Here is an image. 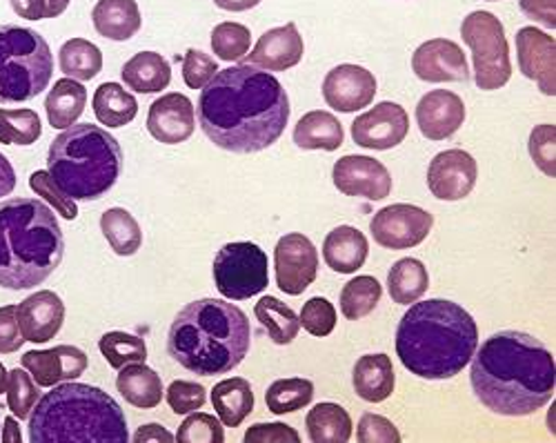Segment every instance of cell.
<instances>
[{
	"instance_id": "cell-1",
	"label": "cell",
	"mask_w": 556,
	"mask_h": 443,
	"mask_svg": "<svg viewBox=\"0 0 556 443\" xmlns=\"http://www.w3.org/2000/svg\"><path fill=\"white\" fill-rule=\"evenodd\" d=\"M290 114V97L281 80L248 63L218 69L197 105L203 135L235 154L271 148L283 137Z\"/></svg>"
},
{
	"instance_id": "cell-2",
	"label": "cell",
	"mask_w": 556,
	"mask_h": 443,
	"mask_svg": "<svg viewBox=\"0 0 556 443\" xmlns=\"http://www.w3.org/2000/svg\"><path fill=\"white\" fill-rule=\"evenodd\" d=\"M470 362L475 396L494 415L528 417L552 402L554 357L532 334L496 332L481 343Z\"/></svg>"
},
{
	"instance_id": "cell-3",
	"label": "cell",
	"mask_w": 556,
	"mask_h": 443,
	"mask_svg": "<svg viewBox=\"0 0 556 443\" xmlns=\"http://www.w3.org/2000/svg\"><path fill=\"white\" fill-rule=\"evenodd\" d=\"M479 347L468 309L447 299L414 301L396 330V354L416 377L445 381L463 372Z\"/></svg>"
},
{
	"instance_id": "cell-4",
	"label": "cell",
	"mask_w": 556,
	"mask_h": 443,
	"mask_svg": "<svg viewBox=\"0 0 556 443\" xmlns=\"http://www.w3.org/2000/svg\"><path fill=\"white\" fill-rule=\"evenodd\" d=\"M252 328L243 309L225 299H199L185 305L167 332L169 357L199 377L227 375L243 364Z\"/></svg>"
},
{
	"instance_id": "cell-5",
	"label": "cell",
	"mask_w": 556,
	"mask_h": 443,
	"mask_svg": "<svg viewBox=\"0 0 556 443\" xmlns=\"http://www.w3.org/2000/svg\"><path fill=\"white\" fill-rule=\"evenodd\" d=\"M65 237L52 207L38 199L0 201V288L31 290L63 261Z\"/></svg>"
},
{
	"instance_id": "cell-6",
	"label": "cell",
	"mask_w": 556,
	"mask_h": 443,
	"mask_svg": "<svg viewBox=\"0 0 556 443\" xmlns=\"http://www.w3.org/2000/svg\"><path fill=\"white\" fill-rule=\"evenodd\" d=\"M31 443H127L123 408L105 390L89 383H59L38 398L29 415Z\"/></svg>"
},
{
	"instance_id": "cell-7",
	"label": "cell",
	"mask_w": 556,
	"mask_h": 443,
	"mask_svg": "<svg viewBox=\"0 0 556 443\" xmlns=\"http://www.w3.org/2000/svg\"><path fill=\"white\" fill-rule=\"evenodd\" d=\"M123 150L105 127L74 123L48 152V172L74 201H99L118 181Z\"/></svg>"
},
{
	"instance_id": "cell-8",
	"label": "cell",
	"mask_w": 556,
	"mask_h": 443,
	"mask_svg": "<svg viewBox=\"0 0 556 443\" xmlns=\"http://www.w3.org/2000/svg\"><path fill=\"white\" fill-rule=\"evenodd\" d=\"M54 54L38 31L0 25V105L27 103L50 87Z\"/></svg>"
},
{
	"instance_id": "cell-9",
	"label": "cell",
	"mask_w": 556,
	"mask_h": 443,
	"mask_svg": "<svg viewBox=\"0 0 556 443\" xmlns=\"http://www.w3.org/2000/svg\"><path fill=\"white\" fill-rule=\"evenodd\" d=\"M463 42L472 50L475 83L483 92L501 90L513 78V61L503 23L490 12H472L460 25Z\"/></svg>"
},
{
	"instance_id": "cell-10",
	"label": "cell",
	"mask_w": 556,
	"mask_h": 443,
	"mask_svg": "<svg viewBox=\"0 0 556 443\" xmlns=\"http://www.w3.org/2000/svg\"><path fill=\"white\" fill-rule=\"evenodd\" d=\"M214 283L227 301H245L269 286L267 254L250 241L225 243L214 256Z\"/></svg>"
},
{
	"instance_id": "cell-11",
	"label": "cell",
	"mask_w": 556,
	"mask_h": 443,
	"mask_svg": "<svg viewBox=\"0 0 556 443\" xmlns=\"http://www.w3.org/2000/svg\"><path fill=\"white\" fill-rule=\"evenodd\" d=\"M432 226L434 216L428 210L409 203H394L375 214L369 232L386 250H409L428 239Z\"/></svg>"
},
{
	"instance_id": "cell-12",
	"label": "cell",
	"mask_w": 556,
	"mask_h": 443,
	"mask_svg": "<svg viewBox=\"0 0 556 443\" xmlns=\"http://www.w3.org/2000/svg\"><path fill=\"white\" fill-rule=\"evenodd\" d=\"M274 268L276 286L290 296H299L316 281L318 252L305 235H286L276 243Z\"/></svg>"
},
{
	"instance_id": "cell-13",
	"label": "cell",
	"mask_w": 556,
	"mask_h": 443,
	"mask_svg": "<svg viewBox=\"0 0 556 443\" xmlns=\"http://www.w3.org/2000/svg\"><path fill=\"white\" fill-rule=\"evenodd\" d=\"M409 131V116L399 103H379L352 123V139L365 150L388 152L401 145Z\"/></svg>"
},
{
	"instance_id": "cell-14",
	"label": "cell",
	"mask_w": 556,
	"mask_h": 443,
	"mask_svg": "<svg viewBox=\"0 0 556 443\" xmlns=\"http://www.w3.org/2000/svg\"><path fill=\"white\" fill-rule=\"evenodd\" d=\"M332 179L345 197H363L367 201H383L392 192V176L388 167L372 159L350 154L334 163Z\"/></svg>"
},
{
	"instance_id": "cell-15",
	"label": "cell",
	"mask_w": 556,
	"mask_h": 443,
	"mask_svg": "<svg viewBox=\"0 0 556 443\" xmlns=\"http://www.w3.org/2000/svg\"><path fill=\"white\" fill-rule=\"evenodd\" d=\"M479 179V165L466 150H445L428 167V188L441 201L470 197Z\"/></svg>"
},
{
	"instance_id": "cell-16",
	"label": "cell",
	"mask_w": 556,
	"mask_h": 443,
	"mask_svg": "<svg viewBox=\"0 0 556 443\" xmlns=\"http://www.w3.org/2000/svg\"><path fill=\"white\" fill-rule=\"evenodd\" d=\"M377 78L361 65H339L323 80V99L343 114L369 107L377 97Z\"/></svg>"
},
{
	"instance_id": "cell-17",
	"label": "cell",
	"mask_w": 556,
	"mask_h": 443,
	"mask_svg": "<svg viewBox=\"0 0 556 443\" xmlns=\"http://www.w3.org/2000/svg\"><path fill=\"white\" fill-rule=\"evenodd\" d=\"M556 42L554 36L536 27H521L517 31V59L526 78L534 80L545 97L556 94Z\"/></svg>"
},
{
	"instance_id": "cell-18",
	"label": "cell",
	"mask_w": 556,
	"mask_h": 443,
	"mask_svg": "<svg viewBox=\"0 0 556 443\" xmlns=\"http://www.w3.org/2000/svg\"><path fill=\"white\" fill-rule=\"evenodd\" d=\"M21 366L40 388H54L74 381L87 370V354L76 345H56L52 350L25 352Z\"/></svg>"
},
{
	"instance_id": "cell-19",
	"label": "cell",
	"mask_w": 556,
	"mask_h": 443,
	"mask_svg": "<svg viewBox=\"0 0 556 443\" xmlns=\"http://www.w3.org/2000/svg\"><path fill=\"white\" fill-rule=\"evenodd\" d=\"M412 69L426 83H466L468 61L454 40L432 38L414 52Z\"/></svg>"
},
{
	"instance_id": "cell-20",
	"label": "cell",
	"mask_w": 556,
	"mask_h": 443,
	"mask_svg": "<svg viewBox=\"0 0 556 443\" xmlns=\"http://www.w3.org/2000/svg\"><path fill=\"white\" fill-rule=\"evenodd\" d=\"M197 129L194 103L182 94H165L150 105L148 131L165 145L185 143Z\"/></svg>"
},
{
	"instance_id": "cell-21",
	"label": "cell",
	"mask_w": 556,
	"mask_h": 443,
	"mask_svg": "<svg viewBox=\"0 0 556 443\" xmlns=\"http://www.w3.org/2000/svg\"><path fill=\"white\" fill-rule=\"evenodd\" d=\"M65 321V303L52 290H38L18 303V326L29 343L52 341Z\"/></svg>"
},
{
	"instance_id": "cell-22",
	"label": "cell",
	"mask_w": 556,
	"mask_h": 443,
	"mask_svg": "<svg viewBox=\"0 0 556 443\" xmlns=\"http://www.w3.org/2000/svg\"><path fill=\"white\" fill-rule=\"evenodd\" d=\"M303 54H305L303 36L299 34L294 23H288L283 27H274L265 31L258 38L252 54H248L243 63L265 72H286L296 67Z\"/></svg>"
},
{
	"instance_id": "cell-23",
	"label": "cell",
	"mask_w": 556,
	"mask_h": 443,
	"mask_svg": "<svg viewBox=\"0 0 556 443\" xmlns=\"http://www.w3.org/2000/svg\"><path fill=\"white\" fill-rule=\"evenodd\" d=\"M463 121H466V103L447 90H432L416 105V123H419L421 135L430 141L454 137Z\"/></svg>"
},
{
	"instance_id": "cell-24",
	"label": "cell",
	"mask_w": 556,
	"mask_h": 443,
	"mask_svg": "<svg viewBox=\"0 0 556 443\" xmlns=\"http://www.w3.org/2000/svg\"><path fill=\"white\" fill-rule=\"evenodd\" d=\"M352 383L367 404H381L392 396L396 385L394 366L388 354H365L354 366Z\"/></svg>"
},
{
	"instance_id": "cell-25",
	"label": "cell",
	"mask_w": 556,
	"mask_h": 443,
	"mask_svg": "<svg viewBox=\"0 0 556 443\" xmlns=\"http://www.w3.org/2000/svg\"><path fill=\"white\" fill-rule=\"evenodd\" d=\"M369 254V243L365 235L352 226L334 228L323 243V258L328 268L339 275H354L361 270Z\"/></svg>"
},
{
	"instance_id": "cell-26",
	"label": "cell",
	"mask_w": 556,
	"mask_h": 443,
	"mask_svg": "<svg viewBox=\"0 0 556 443\" xmlns=\"http://www.w3.org/2000/svg\"><path fill=\"white\" fill-rule=\"evenodd\" d=\"M116 388L125 396V402L138 410L159 408L165 394L161 375L146 364H129L121 368Z\"/></svg>"
},
{
	"instance_id": "cell-27",
	"label": "cell",
	"mask_w": 556,
	"mask_h": 443,
	"mask_svg": "<svg viewBox=\"0 0 556 443\" xmlns=\"http://www.w3.org/2000/svg\"><path fill=\"white\" fill-rule=\"evenodd\" d=\"M91 23L103 38L123 42L138 34L143 18L136 0H99L91 12Z\"/></svg>"
},
{
	"instance_id": "cell-28",
	"label": "cell",
	"mask_w": 556,
	"mask_h": 443,
	"mask_svg": "<svg viewBox=\"0 0 556 443\" xmlns=\"http://www.w3.org/2000/svg\"><path fill=\"white\" fill-rule=\"evenodd\" d=\"M212 406L227 428H239L254 413V392L248 379L231 377L214 385Z\"/></svg>"
},
{
	"instance_id": "cell-29",
	"label": "cell",
	"mask_w": 556,
	"mask_h": 443,
	"mask_svg": "<svg viewBox=\"0 0 556 443\" xmlns=\"http://www.w3.org/2000/svg\"><path fill=\"white\" fill-rule=\"evenodd\" d=\"M345 131L341 121L330 112H307L294 127V143L301 150L334 152L343 145Z\"/></svg>"
},
{
	"instance_id": "cell-30",
	"label": "cell",
	"mask_w": 556,
	"mask_h": 443,
	"mask_svg": "<svg viewBox=\"0 0 556 443\" xmlns=\"http://www.w3.org/2000/svg\"><path fill=\"white\" fill-rule=\"evenodd\" d=\"M123 83L138 94L163 92L172 83L169 63L156 52H141L123 65Z\"/></svg>"
},
{
	"instance_id": "cell-31",
	"label": "cell",
	"mask_w": 556,
	"mask_h": 443,
	"mask_svg": "<svg viewBox=\"0 0 556 443\" xmlns=\"http://www.w3.org/2000/svg\"><path fill=\"white\" fill-rule=\"evenodd\" d=\"M87 107V90L74 78H61L54 83L48 99H45V112L54 129L72 127Z\"/></svg>"
},
{
	"instance_id": "cell-32",
	"label": "cell",
	"mask_w": 556,
	"mask_h": 443,
	"mask_svg": "<svg viewBox=\"0 0 556 443\" xmlns=\"http://www.w3.org/2000/svg\"><path fill=\"white\" fill-rule=\"evenodd\" d=\"M312 443H348L352 439V417L339 404H316L305 417Z\"/></svg>"
},
{
	"instance_id": "cell-33",
	"label": "cell",
	"mask_w": 556,
	"mask_h": 443,
	"mask_svg": "<svg viewBox=\"0 0 556 443\" xmlns=\"http://www.w3.org/2000/svg\"><path fill=\"white\" fill-rule=\"evenodd\" d=\"M430 288L428 268L419 258H401L392 265L388 275V292L394 303L409 305L419 301Z\"/></svg>"
},
{
	"instance_id": "cell-34",
	"label": "cell",
	"mask_w": 556,
	"mask_h": 443,
	"mask_svg": "<svg viewBox=\"0 0 556 443\" xmlns=\"http://www.w3.org/2000/svg\"><path fill=\"white\" fill-rule=\"evenodd\" d=\"M91 107H94L97 121L105 127H125L138 114L136 99L118 83H103L94 94V101H91Z\"/></svg>"
},
{
	"instance_id": "cell-35",
	"label": "cell",
	"mask_w": 556,
	"mask_h": 443,
	"mask_svg": "<svg viewBox=\"0 0 556 443\" xmlns=\"http://www.w3.org/2000/svg\"><path fill=\"white\" fill-rule=\"evenodd\" d=\"M254 315L276 345H290L299 337V330H301L299 315L290 305L278 301L276 296H263L254 305Z\"/></svg>"
},
{
	"instance_id": "cell-36",
	"label": "cell",
	"mask_w": 556,
	"mask_h": 443,
	"mask_svg": "<svg viewBox=\"0 0 556 443\" xmlns=\"http://www.w3.org/2000/svg\"><path fill=\"white\" fill-rule=\"evenodd\" d=\"M101 232L118 256H134L143 245L141 226L123 207H112L101 216Z\"/></svg>"
},
{
	"instance_id": "cell-37",
	"label": "cell",
	"mask_w": 556,
	"mask_h": 443,
	"mask_svg": "<svg viewBox=\"0 0 556 443\" xmlns=\"http://www.w3.org/2000/svg\"><path fill=\"white\" fill-rule=\"evenodd\" d=\"M61 72L74 80H91L103 69V52L85 38H72L59 52Z\"/></svg>"
},
{
	"instance_id": "cell-38",
	"label": "cell",
	"mask_w": 556,
	"mask_h": 443,
	"mask_svg": "<svg viewBox=\"0 0 556 443\" xmlns=\"http://www.w3.org/2000/svg\"><path fill=\"white\" fill-rule=\"evenodd\" d=\"M314 398V383L309 379L292 377V379H278L265 392V406L271 415H290L303 410L312 404Z\"/></svg>"
},
{
	"instance_id": "cell-39",
	"label": "cell",
	"mask_w": 556,
	"mask_h": 443,
	"mask_svg": "<svg viewBox=\"0 0 556 443\" xmlns=\"http://www.w3.org/2000/svg\"><path fill=\"white\" fill-rule=\"evenodd\" d=\"M383 288L375 277H356L341 290V313L350 321H361L372 315L381 303Z\"/></svg>"
},
{
	"instance_id": "cell-40",
	"label": "cell",
	"mask_w": 556,
	"mask_h": 443,
	"mask_svg": "<svg viewBox=\"0 0 556 443\" xmlns=\"http://www.w3.org/2000/svg\"><path fill=\"white\" fill-rule=\"evenodd\" d=\"M99 350L114 370H121L129 364H146L148 359L146 339L123 330L105 332L99 339Z\"/></svg>"
},
{
	"instance_id": "cell-41",
	"label": "cell",
	"mask_w": 556,
	"mask_h": 443,
	"mask_svg": "<svg viewBox=\"0 0 556 443\" xmlns=\"http://www.w3.org/2000/svg\"><path fill=\"white\" fill-rule=\"evenodd\" d=\"M42 135L40 116L34 110H5L0 107V143L5 145H34Z\"/></svg>"
},
{
	"instance_id": "cell-42",
	"label": "cell",
	"mask_w": 556,
	"mask_h": 443,
	"mask_svg": "<svg viewBox=\"0 0 556 443\" xmlns=\"http://www.w3.org/2000/svg\"><path fill=\"white\" fill-rule=\"evenodd\" d=\"M252 34L241 23H220L212 31V52L225 63L243 61L250 54Z\"/></svg>"
},
{
	"instance_id": "cell-43",
	"label": "cell",
	"mask_w": 556,
	"mask_h": 443,
	"mask_svg": "<svg viewBox=\"0 0 556 443\" xmlns=\"http://www.w3.org/2000/svg\"><path fill=\"white\" fill-rule=\"evenodd\" d=\"M8 408L12 410L14 417H18V421L29 419L34 406L38 404L40 398V385L31 379V375L23 368H14L12 372H8Z\"/></svg>"
},
{
	"instance_id": "cell-44",
	"label": "cell",
	"mask_w": 556,
	"mask_h": 443,
	"mask_svg": "<svg viewBox=\"0 0 556 443\" xmlns=\"http://www.w3.org/2000/svg\"><path fill=\"white\" fill-rule=\"evenodd\" d=\"M180 443H223L225 430L220 419L207 413H190V417L178 426L174 436Z\"/></svg>"
},
{
	"instance_id": "cell-45",
	"label": "cell",
	"mask_w": 556,
	"mask_h": 443,
	"mask_svg": "<svg viewBox=\"0 0 556 443\" xmlns=\"http://www.w3.org/2000/svg\"><path fill=\"white\" fill-rule=\"evenodd\" d=\"M301 328L312 337H330L337 328V307L326 296L309 299L301 309Z\"/></svg>"
},
{
	"instance_id": "cell-46",
	"label": "cell",
	"mask_w": 556,
	"mask_h": 443,
	"mask_svg": "<svg viewBox=\"0 0 556 443\" xmlns=\"http://www.w3.org/2000/svg\"><path fill=\"white\" fill-rule=\"evenodd\" d=\"M29 188H31L38 197H42L45 201H48L63 218L74 220V218L78 216L76 201L70 199V197L56 186V181L52 179L50 172H45V169L34 172V174L29 176Z\"/></svg>"
},
{
	"instance_id": "cell-47",
	"label": "cell",
	"mask_w": 556,
	"mask_h": 443,
	"mask_svg": "<svg viewBox=\"0 0 556 443\" xmlns=\"http://www.w3.org/2000/svg\"><path fill=\"white\" fill-rule=\"evenodd\" d=\"M167 406L176 415H190L205 406L207 390L194 381H172L167 388Z\"/></svg>"
},
{
	"instance_id": "cell-48",
	"label": "cell",
	"mask_w": 556,
	"mask_h": 443,
	"mask_svg": "<svg viewBox=\"0 0 556 443\" xmlns=\"http://www.w3.org/2000/svg\"><path fill=\"white\" fill-rule=\"evenodd\" d=\"M554 143H556V125H536L530 135V156L536 163V167L545 176H556V154H554Z\"/></svg>"
},
{
	"instance_id": "cell-49",
	"label": "cell",
	"mask_w": 556,
	"mask_h": 443,
	"mask_svg": "<svg viewBox=\"0 0 556 443\" xmlns=\"http://www.w3.org/2000/svg\"><path fill=\"white\" fill-rule=\"evenodd\" d=\"M180 63H182V80L190 90H203V87L218 72V63L201 50H188V54L180 59Z\"/></svg>"
},
{
	"instance_id": "cell-50",
	"label": "cell",
	"mask_w": 556,
	"mask_h": 443,
	"mask_svg": "<svg viewBox=\"0 0 556 443\" xmlns=\"http://www.w3.org/2000/svg\"><path fill=\"white\" fill-rule=\"evenodd\" d=\"M356 439L361 443H399L401 432L388 417H381V415H375V413H365L358 421Z\"/></svg>"
},
{
	"instance_id": "cell-51",
	"label": "cell",
	"mask_w": 556,
	"mask_h": 443,
	"mask_svg": "<svg viewBox=\"0 0 556 443\" xmlns=\"http://www.w3.org/2000/svg\"><path fill=\"white\" fill-rule=\"evenodd\" d=\"M25 339L18 326V305L0 307V354H14L23 347Z\"/></svg>"
},
{
	"instance_id": "cell-52",
	"label": "cell",
	"mask_w": 556,
	"mask_h": 443,
	"mask_svg": "<svg viewBox=\"0 0 556 443\" xmlns=\"http://www.w3.org/2000/svg\"><path fill=\"white\" fill-rule=\"evenodd\" d=\"M301 443V434L288 423H254L245 432V443Z\"/></svg>"
},
{
	"instance_id": "cell-53",
	"label": "cell",
	"mask_w": 556,
	"mask_h": 443,
	"mask_svg": "<svg viewBox=\"0 0 556 443\" xmlns=\"http://www.w3.org/2000/svg\"><path fill=\"white\" fill-rule=\"evenodd\" d=\"M521 12L532 18L534 23H541L547 29L556 27V10L554 0H519Z\"/></svg>"
},
{
	"instance_id": "cell-54",
	"label": "cell",
	"mask_w": 556,
	"mask_h": 443,
	"mask_svg": "<svg viewBox=\"0 0 556 443\" xmlns=\"http://www.w3.org/2000/svg\"><path fill=\"white\" fill-rule=\"evenodd\" d=\"M12 10L27 21H45V0H10Z\"/></svg>"
},
{
	"instance_id": "cell-55",
	"label": "cell",
	"mask_w": 556,
	"mask_h": 443,
	"mask_svg": "<svg viewBox=\"0 0 556 443\" xmlns=\"http://www.w3.org/2000/svg\"><path fill=\"white\" fill-rule=\"evenodd\" d=\"M14 188H16V169L12 167L5 154H0V199L10 197Z\"/></svg>"
},
{
	"instance_id": "cell-56",
	"label": "cell",
	"mask_w": 556,
	"mask_h": 443,
	"mask_svg": "<svg viewBox=\"0 0 556 443\" xmlns=\"http://www.w3.org/2000/svg\"><path fill=\"white\" fill-rule=\"evenodd\" d=\"M136 443H150V441H174V434H169L163 426L159 423H148L143 428H138V432L134 434Z\"/></svg>"
},
{
	"instance_id": "cell-57",
	"label": "cell",
	"mask_w": 556,
	"mask_h": 443,
	"mask_svg": "<svg viewBox=\"0 0 556 443\" xmlns=\"http://www.w3.org/2000/svg\"><path fill=\"white\" fill-rule=\"evenodd\" d=\"M263 3V0H214V5L225 12H248Z\"/></svg>"
},
{
	"instance_id": "cell-58",
	"label": "cell",
	"mask_w": 556,
	"mask_h": 443,
	"mask_svg": "<svg viewBox=\"0 0 556 443\" xmlns=\"http://www.w3.org/2000/svg\"><path fill=\"white\" fill-rule=\"evenodd\" d=\"M70 3L72 0H45V18L61 16L70 8Z\"/></svg>"
},
{
	"instance_id": "cell-59",
	"label": "cell",
	"mask_w": 556,
	"mask_h": 443,
	"mask_svg": "<svg viewBox=\"0 0 556 443\" xmlns=\"http://www.w3.org/2000/svg\"><path fill=\"white\" fill-rule=\"evenodd\" d=\"M0 439H3V441H21V430L16 428V419L14 417L5 419V432L0 434Z\"/></svg>"
},
{
	"instance_id": "cell-60",
	"label": "cell",
	"mask_w": 556,
	"mask_h": 443,
	"mask_svg": "<svg viewBox=\"0 0 556 443\" xmlns=\"http://www.w3.org/2000/svg\"><path fill=\"white\" fill-rule=\"evenodd\" d=\"M5 390H8V370L3 364H0V394H3Z\"/></svg>"
},
{
	"instance_id": "cell-61",
	"label": "cell",
	"mask_w": 556,
	"mask_h": 443,
	"mask_svg": "<svg viewBox=\"0 0 556 443\" xmlns=\"http://www.w3.org/2000/svg\"><path fill=\"white\" fill-rule=\"evenodd\" d=\"M488 3H496V0H488Z\"/></svg>"
}]
</instances>
